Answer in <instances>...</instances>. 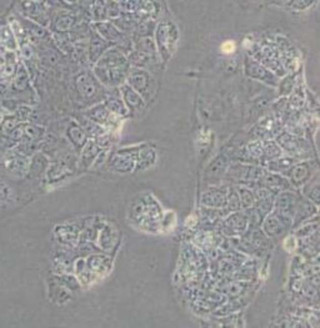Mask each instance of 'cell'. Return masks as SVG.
<instances>
[{
    "mask_svg": "<svg viewBox=\"0 0 320 328\" xmlns=\"http://www.w3.org/2000/svg\"><path fill=\"white\" fill-rule=\"evenodd\" d=\"M17 124H18V119L15 116L5 117L4 121H3V124H2V128H3V130H4V133L9 134V133H12L15 128H17Z\"/></svg>",
    "mask_w": 320,
    "mask_h": 328,
    "instance_id": "f1b7e54d",
    "label": "cell"
},
{
    "mask_svg": "<svg viewBox=\"0 0 320 328\" xmlns=\"http://www.w3.org/2000/svg\"><path fill=\"white\" fill-rule=\"evenodd\" d=\"M236 191H238L239 200H240L241 210L252 209L255 205V195L254 191L250 189L246 185H235Z\"/></svg>",
    "mask_w": 320,
    "mask_h": 328,
    "instance_id": "d6986e66",
    "label": "cell"
},
{
    "mask_svg": "<svg viewBox=\"0 0 320 328\" xmlns=\"http://www.w3.org/2000/svg\"><path fill=\"white\" fill-rule=\"evenodd\" d=\"M87 267L89 268V271L93 275H105L112 268V261L110 257L104 256L100 254H91L88 260L85 261Z\"/></svg>",
    "mask_w": 320,
    "mask_h": 328,
    "instance_id": "8fae6325",
    "label": "cell"
},
{
    "mask_svg": "<svg viewBox=\"0 0 320 328\" xmlns=\"http://www.w3.org/2000/svg\"><path fill=\"white\" fill-rule=\"evenodd\" d=\"M74 270L78 276V279H79L80 284H88L91 281V276H93V273H91L89 268L87 267L85 260L83 259L78 260L74 265Z\"/></svg>",
    "mask_w": 320,
    "mask_h": 328,
    "instance_id": "ffe728a7",
    "label": "cell"
},
{
    "mask_svg": "<svg viewBox=\"0 0 320 328\" xmlns=\"http://www.w3.org/2000/svg\"><path fill=\"white\" fill-rule=\"evenodd\" d=\"M55 236L61 243L66 246H75L79 238V230L75 226H58L55 230Z\"/></svg>",
    "mask_w": 320,
    "mask_h": 328,
    "instance_id": "9a60e30c",
    "label": "cell"
},
{
    "mask_svg": "<svg viewBox=\"0 0 320 328\" xmlns=\"http://www.w3.org/2000/svg\"><path fill=\"white\" fill-rule=\"evenodd\" d=\"M17 74H15L14 79H13V83H12V90L14 91V93H19V91H23V89L26 88V84H28V74H26L25 69H24V66L19 65L17 68Z\"/></svg>",
    "mask_w": 320,
    "mask_h": 328,
    "instance_id": "44dd1931",
    "label": "cell"
},
{
    "mask_svg": "<svg viewBox=\"0 0 320 328\" xmlns=\"http://www.w3.org/2000/svg\"><path fill=\"white\" fill-rule=\"evenodd\" d=\"M138 150L124 149L118 151L110 160L106 161L108 169L118 174H129L135 170V160Z\"/></svg>",
    "mask_w": 320,
    "mask_h": 328,
    "instance_id": "5b68a950",
    "label": "cell"
},
{
    "mask_svg": "<svg viewBox=\"0 0 320 328\" xmlns=\"http://www.w3.org/2000/svg\"><path fill=\"white\" fill-rule=\"evenodd\" d=\"M298 158L293 157V156H289V157H276L273 158V160H269L265 162L264 168L267 169L269 173H275V174H281L283 175L285 171L289 170L294 163L298 162Z\"/></svg>",
    "mask_w": 320,
    "mask_h": 328,
    "instance_id": "5bb4252c",
    "label": "cell"
},
{
    "mask_svg": "<svg viewBox=\"0 0 320 328\" xmlns=\"http://www.w3.org/2000/svg\"><path fill=\"white\" fill-rule=\"evenodd\" d=\"M155 162H157V152L154 151V149L147 146L139 147L138 152H136L135 170L145 171L153 168Z\"/></svg>",
    "mask_w": 320,
    "mask_h": 328,
    "instance_id": "4fadbf2b",
    "label": "cell"
},
{
    "mask_svg": "<svg viewBox=\"0 0 320 328\" xmlns=\"http://www.w3.org/2000/svg\"><path fill=\"white\" fill-rule=\"evenodd\" d=\"M259 185H262V186L264 187H268L269 190L274 191V192L276 193L285 190H295L294 186L290 184V181L284 176V175L269 173V171L265 174V176L260 180Z\"/></svg>",
    "mask_w": 320,
    "mask_h": 328,
    "instance_id": "9c48e42d",
    "label": "cell"
},
{
    "mask_svg": "<svg viewBox=\"0 0 320 328\" xmlns=\"http://www.w3.org/2000/svg\"><path fill=\"white\" fill-rule=\"evenodd\" d=\"M228 166H229V160H227L223 156L214 160L206 169L205 180L210 184H219V181H222L225 173H227Z\"/></svg>",
    "mask_w": 320,
    "mask_h": 328,
    "instance_id": "30bf717a",
    "label": "cell"
},
{
    "mask_svg": "<svg viewBox=\"0 0 320 328\" xmlns=\"http://www.w3.org/2000/svg\"><path fill=\"white\" fill-rule=\"evenodd\" d=\"M90 116L93 117L94 120L96 121V122H104L108 119V112L106 110L104 109V107H96V109H94L93 111H91Z\"/></svg>",
    "mask_w": 320,
    "mask_h": 328,
    "instance_id": "f546056e",
    "label": "cell"
},
{
    "mask_svg": "<svg viewBox=\"0 0 320 328\" xmlns=\"http://www.w3.org/2000/svg\"><path fill=\"white\" fill-rule=\"evenodd\" d=\"M123 90H124V95H125L126 103L130 105L131 107H138V106H140V105H141V99L139 98V96L136 95V94L134 93L133 90H131V89H129V88L125 87L124 89H123Z\"/></svg>",
    "mask_w": 320,
    "mask_h": 328,
    "instance_id": "4316f807",
    "label": "cell"
},
{
    "mask_svg": "<svg viewBox=\"0 0 320 328\" xmlns=\"http://www.w3.org/2000/svg\"><path fill=\"white\" fill-rule=\"evenodd\" d=\"M99 152H100V147L98 146L95 141H87L84 146L82 147V154H80V162L85 169L91 168L94 160L96 158Z\"/></svg>",
    "mask_w": 320,
    "mask_h": 328,
    "instance_id": "e0dca14e",
    "label": "cell"
},
{
    "mask_svg": "<svg viewBox=\"0 0 320 328\" xmlns=\"http://www.w3.org/2000/svg\"><path fill=\"white\" fill-rule=\"evenodd\" d=\"M7 166L10 171H20L21 173V171L28 170L29 162H28V160L24 157V156L17 155L15 157L9 158Z\"/></svg>",
    "mask_w": 320,
    "mask_h": 328,
    "instance_id": "484cf974",
    "label": "cell"
},
{
    "mask_svg": "<svg viewBox=\"0 0 320 328\" xmlns=\"http://www.w3.org/2000/svg\"><path fill=\"white\" fill-rule=\"evenodd\" d=\"M303 189V196H305L306 198L314 202L315 205L319 206V174H315L305 185L302 186Z\"/></svg>",
    "mask_w": 320,
    "mask_h": 328,
    "instance_id": "ac0fdd59",
    "label": "cell"
},
{
    "mask_svg": "<svg viewBox=\"0 0 320 328\" xmlns=\"http://www.w3.org/2000/svg\"><path fill=\"white\" fill-rule=\"evenodd\" d=\"M68 136H69V139L72 140L73 145H74L78 150L82 149V147L84 146L85 142H87V135H85L84 131H83L82 129L77 125L69 128Z\"/></svg>",
    "mask_w": 320,
    "mask_h": 328,
    "instance_id": "7402d4cb",
    "label": "cell"
},
{
    "mask_svg": "<svg viewBox=\"0 0 320 328\" xmlns=\"http://www.w3.org/2000/svg\"><path fill=\"white\" fill-rule=\"evenodd\" d=\"M106 161H108V150H103V151L100 150V152H99L98 156H96V158L94 160L93 165H91V169L101 168L104 163H106Z\"/></svg>",
    "mask_w": 320,
    "mask_h": 328,
    "instance_id": "4dcf8cb0",
    "label": "cell"
},
{
    "mask_svg": "<svg viewBox=\"0 0 320 328\" xmlns=\"http://www.w3.org/2000/svg\"><path fill=\"white\" fill-rule=\"evenodd\" d=\"M227 211L228 212H235L240 211V200H239L238 191L235 186H229L227 191Z\"/></svg>",
    "mask_w": 320,
    "mask_h": 328,
    "instance_id": "603a6c76",
    "label": "cell"
},
{
    "mask_svg": "<svg viewBox=\"0 0 320 328\" xmlns=\"http://www.w3.org/2000/svg\"><path fill=\"white\" fill-rule=\"evenodd\" d=\"M267 169L263 166L249 165V163H234L229 165L225 173V179L238 185H249L259 182L267 174Z\"/></svg>",
    "mask_w": 320,
    "mask_h": 328,
    "instance_id": "6da1fadb",
    "label": "cell"
},
{
    "mask_svg": "<svg viewBox=\"0 0 320 328\" xmlns=\"http://www.w3.org/2000/svg\"><path fill=\"white\" fill-rule=\"evenodd\" d=\"M281 152H283V150H281V147L279 146L276 142L267 141L263 144V154H264V157L267 158V160H265V162H267V161H269V160H273V158L280 157Z\"/></svg>",
    "mask_w": 320,
    "mask_h": 328,
    "instance_id": "d4e9b609",
    "label": "cell"
},
{
    "mask_svg": "<svg viewBox=\"0 0 320 328\" xmlns=\"http://www.w3.org/2000/svg\"><path fill=\"white\" fill-rule=\"evenodd\" d=\"M109 107L110 110L118 112V114H124L125 112L124 106H123V104L120 103V100H118V99H112V100H110Z\"/></svg>",
    "mask_w": 320,
    "mask_h": 328,
    "instance_id": "d6a6232c",
    "label": "cell"
},
{
    "mask_svg": "<svg viewBox=\"0 0 320 328\" xmlns=\"http://www.w3.org/2000/svg\"><path fill=\"white\" fill-rule=\"evenodd\" d=\"M19 10L30 19L31 21H37L39 24L47 23V18L44 17V12L42 10L40 5L34 0H21L19 3Z\"/></svg>",
    "mask_w": 320,
    "mask_h": 328,
    "instance_id": "7c38bea8",
    "label": "cell"
},
{
    "mask_svg": "<svg viewBox=\"0 0 320 328\" xmlns=\"http://www.w3.org/2000/svg\"><path fill=\"white\" fill-rule=\"evenodd\" d=\"M235 50V44L233 42H227L222 45V52L224 54H231Z\"/></svg>",
    "mask_w": 320,
    "mask_h": 328,
    "instance_id": "836d02e7",
    "label": "cell"
},
{
    "mask_svg": "<svg viewBox=\"0 0 320 328\" xmlns=\"http://www.w3.org/2000/svg\"><path fill=\"white\" fill-rule=\"evenodd\" d=\"M262 231L268 236L269 238H276L280 235H283V232L287 230L283 221L280 220V217L275 214L274 211L269 212L267 216L263 219L262 221Z\"/></svg>",
    "mask_w": 320,
    "mask_h": 328,
    "instance_id": "ba28073f",
    "label": "cell"
},
{
    "mask_svg": "<svg viewBox=\"0 0 320 328\" xmlns=\"http://www.w3.org/2000/svg\"><path fill=\"white\" fill-rule=\"evenodd\" d=\"M34 2H40V0H34Z\"/></svg>",
    "mask_w": 320,
    "mask_h": 328,
    "instance_id": "d590c367",
    "label": "cell"
},
{
    "mask_svg": "<svg viewBox=\"0 0 320 328\" xmlns=\"http://www.w3.org/2000/svg\"><path fill=\"white\" fill-rule=\"evenodd\" d=\"M228 187H211L201 193L200 203L204 208L222 210L227 208Z\"/></svg>",
    "mask_w": 320,
    "mask_h": 328,
    "instance_id": "8992f818",
    "label": "cell"
},
{
    "mask_svg": "<svg viewBox=\"0 0 320 328\" xmlns=\"http://www.w3.org/2000/svg\"><path fill=\"white\" fill-rule=\"evenodd\" d=\"M318 160H302L292 166L283 174L294 186V189L302 187L311 177L318 174Z\"/></svg>",
    "mask_w": 320,
    "mask_h": 328,
    "instance_id": "3957f363",
    "label": "cell"
},
{
    "mask_svg": "<svg viewBox=\"0 0 320 328\" xmlns=\"http://www.w3.org/2000/svg\"><path fill=\"white\" fill-rule=\"evenodd\" d=\"M244 289H245V283H244V282H234V283L228 284V286L225 287L224 292L228 296H233V297H235V296L243 294Z\"/></svg>",
    "mask_w": 320,
    "mask_h": 328,
    "instance_id": "83f0119b",
    "label": "cell"
},
{
    "mask_svg": "<svg viewBox=\"0 0 320 328\" xmlns=\"http://www.w3.org/2000/svg\"><path fill=\"white\" fill-rule=\"evenodd\" d=\"M220 228L224 235L229 237H239L249 228V221L245 212H229L220 222Z\"/></svg>",
    "mask_w": 320,
    "mask_h": 328,
    "instance_id": "277c9868",
    "label": "cell"
},
{
    "mask_svg": "<svg viewBox=\"0 0 320 328\" xmlns=\"http://www.w3.org/2000/svg\"><path fill=\"white\" fill-rule=\"evenodd\" d=\"M30 114H31V110L29 109V107L20 106L18 107L17 112H15V117H17L18 121H26Z\"/></svg>",
    "mask_w": 320,
    "mask_h": 328,
    "instance_id": "1f68e13d",
    "label": "cell"
},
{
    "mask_svg": "<svg viewBox=\"0 0 320 328\" xmlns=\"http://www.w3.org/2000/svg\"><path fill=\"white\" fill-rule=\"evenodd\" d=\"M5 119V114H4V111H3L2 109H0V126H2V124H3V121H4Z\"/></svg>",
    "mask_w": 320,
    "mask_h": 328,
    "instance_id": "e575fe53",
    "label": "cell"
},
{
    "mask_svg": "<svg viewBox=\"0 0 320 328\" xmlns=\"http://www.w3.org/2000/svg\"><path fill=\"white\" fill-rule=\"evenodd\" d=\"M70 174L69 169L64 163H53L48 169V179L50 181H58V180L64 179Z\"/></svg>",
    "mask_w": 320,
    "mask_h": 328,
    "instance_id": "cb8c5ba5",
    "label": "cell"
},
{
    "mask_svg": "<svg viewBox=\"0 0 320 328\" xmlns=\"http://www.w3.org/2000/svg\"><path fill=\"white\" fill-rule=\"evenodd\" d=\"M299 198L300 196L295 192V190H285L276 193L273 210L280 217L287 228L292 227L293 217L297 211Z\"/></svg>",
    "mask_w": 320,
    "mask_h": 328,
    "instance_id": "7a4b0ae2",
    "label": "cell"
},
{
    "mask_svg": "<svg viewBox=\"0 0 320 328\" xmlns=\"http://www.w3.org/2000/svg\"><path fill=\"white\" fill-rule=\"evenodd\" d=\"M100 232H99L98 238H99V246L104 250V251L109 252L110 250L114 249L118 243V236L117 232L114 231V228L110 225L103 226L100 228Z\"/></svg>",
    "mask_w": 320,
    "mask_h": 328,
    "instance_id": "2e32d148",
    "label": "cell"
},
{
    "mask_svg": "<svg viewBox=\"0 0 320 328\" xmlns=\"http://www.w3.org/2000/svg\"><path fill=\"white\" fill-rule=\"evenodd\" d=\"M316 215H318V205L311 202L305 196H300L297 211H295L294 217H293L292 226L297 228L298 226H302V224L313 219V216H316Z\"/></svg>",
    "mask_w": 320,
    "mask_h": 328,
    "instance_id": "52a82bcc",
    "label": "cell"
}]
</instances>
